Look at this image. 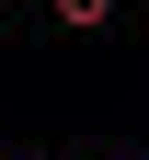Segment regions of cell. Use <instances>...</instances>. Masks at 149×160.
Here are the masks:
<instances>
[{
	"label": "cell",
	"instance_id": "cell-1",
	"mask_svg": "<svg viewBox=\"0 0 149 160\" xmlns=\"http://www.w3.org/2000/svg\"><path fill=\"white\" fill-rule=\"evenodd\" d=\"M46 12H57L69 34H103V23H115V0H46Z\"/></svg>",
	"mask_w": 149,
	"mask_h": 160
}]
</instances>
